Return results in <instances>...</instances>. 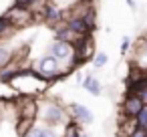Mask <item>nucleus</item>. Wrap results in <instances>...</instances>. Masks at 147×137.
Returning <instances> with one entry per match:
<instances>
[{
  "instance_id": "f257e3e1",
  "label": "nucleus",
  "mask_w": 147,
  "mask_h": 137,
  "mask_svg": "<svg viewBox=\"0 0 147 137\" xmlns=\"http://www.w3.org/2000/svg\"><path fill=\"white\" fill-rule=\"evenodd\" d=\"M38 119L49 127H57V125L67 123L71 119V115H69V109L61 101L42 99V101H38Z\"/></svg>"
},
{
  "instance_id": "f03ea898",
  "label": "nucleus",
  "mask_w": 147,
  "mask_h": 137,
  "mask_svg": "<svg viewBox=\"0 0 147 137\" xmlns=\"http://www.w3.org/2000/svg\"><path fill=\"white\" fill-rule=\"evenodd\" d=\"M36 71H38L49 83H55V81H61V79L69 77L67 71H61V61H59L57 57H53L51 53L38 59V63H36Z\"/></svg>"
},
{
  "instance_id": "7ed1b4c3",
  "label": "nucleus",
  "mask_w": 147,
  "mask_h": 137,
  "mask_svg": "<svg viewBox=\"0 0 147 137\" xmlns=\"http://www.w3.org/2000/svg\"><path fill=\"white\" fill-rule=\"evenodd\" d=\"M2 16H4L6 20H10V24H12L16 30H20V28H26V26L34 24V14H32V10H30L28 6L14 4V6H10Z\"/></svg>"
},
{
  "instance_id": "20e7f679",
  "label": "nucleus",
  "mask_w": 147,
  "mask_h": 137,
  "mask_svg": "<svg viewBox=\"0 0 147 137\" xmlns=\"http://www.w3.org/2000/svg\"><path fill=\"white\" fill-rule=\"evenodd\" d=\"M49 53L53 55V57H57L61 63H71L73 61V57H75V47L71 45V43H67V40H59V38H55V43L49 47Z\"/></svg>"
},
{
  "instance_id": "39448f33",
  "label": "nucleus",
  "mask_w": 147,
  "mask_h": 137,
  "mask_svg": "<svg viewBox=\"0 0 147 137\" xmlns=\"http://www.w3.org/2000/svg\"><path fill=\"white\" fill-rule=\"evenodd\" d=\"M16 115L26 117V119H36L38 117V99H34V97L16 99Z\"/></svg>"
},
{
  "instance_id": "423d86ee",
  "label": "nucleus",
  "mask_w": 147,
  "mask_h": 137,
  "mask_svg": "<svg viewBox=\"0 0 147 137\" xmlns=\"http://www.w3.org/2000/svg\"><path fill=\"white\" fill-rule=\"evenodd\" d=\"M143 107H145V103L141 101L139 95H127V93H125V99H123V103H121V115H125V117H129V119H135Z\"/></svg>"
},
{
  "instance_id": "0eeeda50",
  "label": "nucleus",
  "mask_w": 147,
  "mask_h": 137,
  "mask_svg": "<svg viewBox=\"0 0 147 137\" xmlns=\"http://www.w3.org/2000/svg\"><path fill=\"white\" fill-rule=\"evenodd\" d=\"M69 115H71V119H75L81 125L93 123V119H95L93 113H91V109L85 107V105H81V103H71L69 105Z\"/></svg>"
},
{
  "instance_id": "6e6552de",
  "label": "nucleus",
  "mask_w": 147,
  "mask_h": 137,
  "mask_svg": "<svg viewBox=\"0 0 147 137\" xmlns=\"http://www.w3.org/2000/svg\"><path fill=\"white\" fill-rule=\"evenodd\" d=\"M65 20V10L63 8H59L57 4H53V2H49V6L45 8V12H42V22L45 24H49L51 28H55L57 24H61Z\"/></svg>"
},
{
  "instance_id": "1a4fd4ad",
  "label": "nucleus",
  "mask_w": 147,
  "mask_h": 137,
  "mask_svg": "<svg viewBox=\"0 0 147 137\" xmlns=\"http://www.w3.org/2000/svg\"><path fill=\"white\" fill-rule=\"evenodd\" d=\"M20 69H24V65H22L18 59H14V57H12V61H10L8 65L0 67V83L10 85V83H12V79L18 75V71H20Z\"/></svg>"
},
{
  "instance_id": "9d476101",
  "label": "nucleus",
  "mask_w": 147,
  "mask_h": 137,
  "mask_svg": "<svg viewBox=\"0 0 147 137\" xmlns=\"http://www.w3.org/2000/svg\"><path fill=\"white\" fill-rule=\"evenodd\" d=\"M65 22H67V26H69L71 30H75V32H77V34H81V36H89V34H93V30H91V28H89V24L85 22V18L71 16V18H67Z\"/></svg>"
},
{
  "instance_id": "9b49d317",
  "label": "nucleus",
  "mask_w": 147,
  "mask_h": 137,
  "mask_svg": "<svg viewBox=\"0 0 147 137\" xmlns=\"http://www.w3.org/2000/svg\"><path fill=\"white\" fill-rule=\"evenodd\" d=\"M83 87H85L93 97H99V95L103 93V85H101L99 79H95L93 75H87V77L83 79Z\"/></svg>"
},
{
  "instance_id": "f8f14e48",
  "label": "nucleus",
  "mask_w": 147,
  "mask_h": 137,
  "mask_svg": "<svg viewBox=\"0 0 147 137\" xmlns=\"http://www.w3.org/2000/svg\"><path fill=\"white\" fill-rule=\"evenodd\" d=\"M26 137H59V135H57L55 127H49V125H34V127L26 133Z\"/></svg>"
},
{
  "instance_id": "ddd939ff",
  "label": "nucleus",
  "mask_w": 147,
  "mask_h": 137,
  "mask_svg": "<svg viewBox=\"0 0 147 137\" xmlns=\"http://www.w3.org/2000/svg\"><path fill=\"white\" fill-rule=\"evenodd\" d=\"M14 32H16V28L10 24V20H6L2 14H0V43H6Z\"/></svg>"
},
{
  "instance_id": "4468645a",
  "label": "nucleus",
  "mask_w": 147,
  "mask_h": 137,
  "mask_svg": "<svg viewBox=\"0 0 147 137\" xmlns=\"http://www.w3.org/2000/svg\"><path fill=\"white\" fill-rule=\"evenodd\" d=\"M63 137H87L81 129V123H77L75 119H69L67 121V127H65V135Z\"/></svg>"
},
{
  "instance_id": "2eb2a0df",
  "label": "nucleus",
  "mask_w": 147,
  "mask_h": 137,
  "mask_svg": "<svg viewBox=\"0 0 147 137\" xmlns=\"http://www.w3.org/2000/svg\"><path fill=\"white\" fill-rule=\"evenodd\" d=\"M34 127V119H26V117H18L16 119V133L18 137H26V133Z\"/></svg>"
},
{
  "instance_id": "dca6fc26",
  "label": "nucleus",
  "mask_w": 147,
  "mask_h": 137,
  "mask_svg": "<svg viewBox=\"0 0 147 137\" xmlns=\"http://www.w3.org/2000/svg\"><path fill=\"white\" fill-rule=\"evenodd\" d=\"M12 57H14V51H12L10 47H6L4 43H0V67L8 65V63L12 61Z\"/></svg>"
},
{
  "instance_id": "f3484780",
  "label": "nucleus",
  "mask_w": 147,
  "mask_h": 137,
  "mask_svg": "<svg viewBox=\"0 0 147 137\" xmlns=\"http://www.w3.org/2000/svg\"><path fill=\"white\" fill-rule=\"evenodd\" d=\"M83 18H85V22L89 24V28H91V30H97V8H95V6H93V8H91Z\"/></svg>"
},
{
  "instance_id": "a211bd4d",
  "label": "nucleus",
  "mask_w": 147,
  "mask_h": 137,
  "mask_svg": "<svg viewBox=\"0 0 147 137\" xmlns=\"http://www.w3.org/2000/svg\"><path fill=\"white\" fill-rule=\"evenodd\" d=\"M135 125L137 127H143V129H147V105L139 111V115L135 117Z\"/></svg>"
},
{
  "instance_id": "6ab92c4d",
  "label": "nucleus",
  "mask_w": 147,
  "mask_h": 137,
  "mask_svg": "<svg viewBox=\"0 0 147 137\" xmlns=\"http://www.w3.org/2000/svg\"><path fill=\"white\" fill-rule=\"evenodd\" d=\"M93 65H95L97 69H103V67L107 65V55H105L103 51H99V53L93 57Z\"/></svg>"
},
{
  "instance_id": "aec40b11",
  "label": "nucleus",
  "mask_w": 147,
  "mask_h": 137,
  "mask_svg": "<svg viewBox=\"0 0 147 137\" xmlns=\"http://www.w3.org/2000/svg\"><path fill=\"white\" fill-rule=\"evenodd\" d=\"M49 2H53V4H57L59 8H63V10H67V8H71L73 4H77L79 0H49Z\"/></svg>"
},
{
  "instance_id": "412c9836",
  "label": "nucleus",
  "mask_w": 147,
  "mask_h": 137,
  "mask_svg": "<svg viewBox=\"0 0 147 137\" xmlns=\"http://www.w3.org/2000/svg\"><path fill=\"white\" fill-rule=\"evenodd\" d=\"M129 47H131V38L129 36H123L121 38V55H127L129 53Z\"/></svg>"
},
{
  "instance_id": "4be33fe9",
  "label": "nucleus",
  "mask_w": 147,
  "mask_h": 137,
  "mask_svg": "<svg viewBox=\"0 0 147 137\" xmlns=\"http://www.w3.org/2000/svg\"><path fill=\"white\" fill-rule=\"evenodd\" d=\"M129 137H147V129H143V127H135L133 133H131Z\"/></svg>"
},
{
  "instance_id": "5701e85b",
  "label": "nucleus",
  "mask_w": 147,
  "mask_h": 137,
  "mask_svg": "<svg viewBox=\"0 0 147 137\" xmlns=\"http://www.w3.org/2000/svg\"><path fill=\"white\" fill-rule=\"evenodd\" d=\"M34 0H14V4H20V6H30Z\"/></svg>"
},
{
  "instance_id": "b1692460",
  "label": "nucleus",
  "mask_w": 147,
  "mask_h": 137,
  "mask_svg": "<svg viewBox=\"0 0 147 137\" xmlns=\"http://www.w3.org/2000/svg\"><path fill=\"white\" fill-rule=\"evenodd\" d=\"M141 59H145V65H143V67L147 69V43H145V47L141 49Z\"/></svg>"
},
{
  "instance_id": "393cba45",
  "label": "nucleus",
  "mask_w": 147,
  "mask_h": 137,
  "mask_svg": "<svg viewBox=\"0 0 147 137\" xmlns=\"http://www.w3.org/2000/svg\"><path fill=\"white\" fill-rule=\"evenodd\" d=\"M139 97H141V101H143V103L147 105V89H143V91L139 93Z\"/></svg>"
},
{
  "instance_id": "a878e982",
  "label": "nucleus",
  "mask_w": 147,
  "mask_h": 137,
  "mask_svg": "<svg viewBox=\"0 0 147 137\" xmlns=\"http://www.w3.org/2000/svg\"><path fill=\"white\" fill-rule=\"evenodd\" d=\"M4 119V101H0V123Z\"/></svg>"
},
{
  "instance_id": "bb28decb",
  "label": "nucleus",
  "mask_w": 147,
  "mask_h": 137,
  "mask_svg": "<svg viewBox=\"0 0 147 137\" xmlns=\"http://www.w3.org/2000/svg\"><path fill=\"white\" fill-rule=\"evenodd\" d=\"M125 2H127V6H129L131 10H135V0H125Z\"/></svg>"
}]
</instances>
